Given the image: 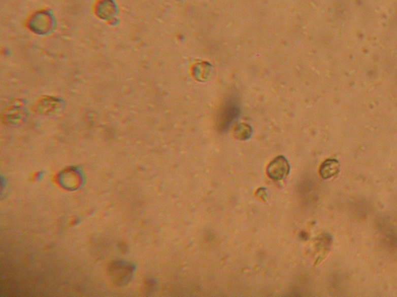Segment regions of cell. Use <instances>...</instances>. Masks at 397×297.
Masks as SVG:
<instances>
[{
	"label": "cell",
	"mask_w": 397,
	"mask_h": 297,
	"mask_svg": "<svg viewBox=\"0 0 397 297\" xmlns=\"http://www.w3.org/2000/svg\"><path fill=\"white\" fill-rule=\"evenodd\" d=\"M240 109L235 103H227L223 107L218 116L217 126L220 131H225L228 129L232 123L235 121L237 117L239 116Z\"/></svg>",
	"instance_id": "3"
},
{
	"label": "cell",
	"mask_w": 397,
	"mask_h": 297,
	"mask_svg": "<svg viewBox=\"0 0 397 297\" xmlns=\"http://www.w3.org/2000/svg\"><path fill=\"white\" fill-rule=\"evenodd\" d=\"M132 273V266L123 262H115L109 269L110 279L117 286H123L128 283Z\"/></svg>",
	"instance_id": "1"
},
{
	"label": "cell",
	"mask_w": 397,
	"mask_h": 297,
	"mask_svg": "<svg viewBox=\"0 0 397 297\" xmlns=\"http://www.w3.org/2000/svg\"><path fill=\"white\" fill-rule=\"evenodd\" d=\"M339 169V163L336 160H327L322 164L320 173L323 179H329L338 174Z\"/></svg>",
	"instance_id": "4"
},
{
	"label": "cell",
	"mask_w": 397,
	"mask_h": 297,
	"mask_svg": "<svg viewBox=\"0 0 397 297\" xmlns=\"http://www.w3.org/2000/svg\"><path fill=\"white\" fill-rule=\"evenodd\" d=\"M289 171H290V166L289 162L282 156L275 159L267 168L268 175L274 180H284L285 178L289 175Z\"/></svg>",
	"instance_id": "2"
},
{
	"label": "cell",
	"mask_w": 397,
	"mask_h": 297,
	"mask_svg": "<svg viewBox=\"0 0 397 297\" xmlns=\"http://www.w3.org/2000/svg\"><path fill=\"white\" fill-rule=\"evenodd\" d=\"M251 132H252V130L249 126L242 124L240 125L235 130V136L237 139H241V140H246L251 137Z\"/></svg>",
	"instance_id": "5"
}]
</instances>
